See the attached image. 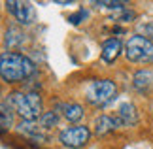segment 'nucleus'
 Segmentation results:
<instances>
[{
    "mask_svg": "<svg viewBox=\"0 0 153 149\" xmlns=\"http://www.w3.org/2000/svg\"><path fill=\"white\" fill-rule=\"evenodd\" d=\"M36 72V64L23 53L6 51L0 55V77L8 83H23Z\"/></svg>",
    "mask_w": 153,
    "mask_h": 149,
    "instance_id": "nucleus-1",
    "label": "nucleus"
},
{
    "mask_svg": "<svg viewBox=\"0 0 153 149\" xmlns=\"http://www.w3.org/2000/svg\"><path fill=\"white\" fill-rule=\"evenodd\" d=\"M6 106L13 113H17L23 121H38L44 113L42 96L38 93H23V91L10 93L6 98Z\"/></svg>",
    "mask_w": 153,
    "mask_h": 149,
    "instance_id": "nucleus-2",
    "label": "nucleus"
},
{
    "mask_svg": "<svg viewBox=\"0 0 153 149\" xmlns=\"http://www.w3.org/2000/svg\"><path fill=\"white\" fill-rule=\"evenodd\" d=\"M125 57L136 64H153V42L142 34H134L125 44Z\"/></svg>",
    "mask_w": 153,
    "mask_h": 149,
    "instance_id": "nucleus-3",
    "label": "nucleus"
},
{
    "mask_svg": "<svg viewBox=\"0 0 153 149\" xmlns=\"http://www.w3.org/2000/svg\"><path fill=\"white\" fill-rule=\"evenodd\" d=\"M117 96V85L111 79H97L87 87L85 98L95 108H104L110 102H114Z\"/></svg>",
    "mask_w": 153,
    "mask_h": 149,
    "instance_id": "nucleus-4",
    "label": "nucleus"
},
{
    "mask_svg": "<svg viewBox=\"0 0 153 149\" xmlns=\"http://www.w3.org/2000/svg\"><path fill=\"white\" fill-rule=\"evenodd\" d=\"M89 140H91V128L85 125L68 127L59 132V142L68 149H81L83 145H87Z\"/></svg>",
    "mask_w": 153,
    "mask_h": 149,
    "instance_id": "nucleus-5",
    "label": "nucleus"
},
{
    "mask_svg": "<svg viewBox=\"0 0 153 149\" xmlns=\"http://www.w3.org/2000/svg\"><path fill=\"white\" fill-rule=\"evenodd\" d=\"M6 8L11 15L17 19L19 25H32L36 21V10L30 2H21V0H10L6 2Z\"/></svg>",
    "mask_w": 153,
    "mask_h": 149,
    "instance_id": "nucleus-6",
    "label": "nucleus"
},
{
    "mask_svg": "<svg viewBox=\"0 0 153 149\" xmlns=\"http://www.w3.org/2000/svg\"><path fill=\"white\" fill-rule=\"evenodd\" d=\"M115 121L119 127H132L138 123V111L132 102H123L115 113Z\"/></svg>",
    "mask_w": 153,
    "mask_h": 149,
    "instance_id": "nucleus-7",
    "label": "nucleus"
},
{
    "mask_svg": "<svg viewBox=\"0 0 153 149\" xmlns=\"http://www.w3.org/2000/svg\"><path fill=\"white\" fill-rule=\"evenodd\" d=\"M121 51H123V44H121V40L119 38H108L102 44V53H100V57H102V61L104 62H115L117 61V57L121 55Z\"/></svg>",
    "mask_w": 153,
    "mask_h": 149,
    "instance_id": "nucleus-8",
    "label": "nucleus"
},
{
    "mask_svg": "<svg viewBox=\"0 0 153 149\" xmlns=\"http://www.w3.org/2000/svg\"><path fill=\"white\" fill-rule=\"evenodd\" d=\"M17 130H19L21 134L28 136V138L34 140V142H45L48 140V134L44 132V128L38 127L34 121H21L19 127H17Z\"/></svg>",
    "mask_w": 153,
    "mask_h": 149,
    "instance_id": "nucleus-9",
    "label": "nucleus"
},
{
    "mask_svg": "<svg viewBox=\"0 0 153 149\" xmlns=\"http://www.w3.org/2000/svg\"><path fill=\"white\" fill-rule=\"evenodd\" d=\"M132 85L140 93H149L153 89V72L151 70H138L132 77Z\"/></svg>",
    "mask_w": 153,
    "mask_h": 149,
    "instance_id": "nucleus-10",
    "label": "nucleus"
},
{
    "mask_svg": "<svg viewBox=\"0 0 153 149\" xmlns=\"http://www.w3.org/2000/svg\"><path fill=\"white\" fill-rule=\"evenodd\" d=\"M59 110H62V115L66 121L70 123H78L83 119L85 111H83V106L78 104V102H68V104H61L59 106Z\"/></svg>",
    "mask_w": 153,
    "mask_h": 149,
    "instance_id": "nucleus-11",
    "label": "nucleus"
},
{
    "mask_svg": "<svg viewBox=\"0 0 153 149\" xmlns=\"http://www.w3.org/2000/svg\"><path fill=\"white\" fill-rule=\"evenodd\" d=\"M117 127H119V125H117L115 117L100 115V117H97V119H95V132H97L98 136L108 134V132H111V130H115Z\"/></svg>",
    "mask_w": 153,
    "mask_h": 149,
    "instance_id": "nucleus-12",
    "label": "nucleus"
},
{
    "mask_svg": "<svg viewBox=\"0 0 153 149\" xmlns=\"http://www.w3.org/2000/svg\"><path fill=\"white\" fill-rule=\"evenodd\" d=\"M25 42H27V36H25L23 30H19V28H15V27L8 28V32H6V40H4V44H6L8 49L19 47L21 44H25Z\"/></svg>",
    "mask_w": 153,
    "mask_h": 149,
    "instance_id": "nucleus-13",
    "label": "nucleus"
},
{
    "mask_svg": "<svg viewBox=\"0 0 153 149\" xmlns=\"http://www.w3.org/2000/svg\"><path fill=\"white\" fill-rule=\"evenodd\" d=\"M13 127V111L6 104H0V136L6 134Z\"/></svg>",
    "mask_w": 153,
    "mask_h": 149,
    "instance_id": "nucleus-14",
    "label": "nucleus"
},
{
    "mask_svg": "<svg viewBox=\"0 0 153 149\" xmlns=\"http://www.w3.org/2000/svg\"><path fill=\"white\" fill-rule=\"evenodd\" d=\"M59 123V115H57V111H44L42 113V117H40V127H42L44 130H48L51 127H55V125Z\"/></svg>",
    "mask_w": 153,
    "mask_h": 149,
    "instance_id": "nucleus-15",
    "label": "nucleus"
},
{
    "mask_svg": "<svg viewBox=\"0 0 153 149\" xmlns=\"http://www.w3.org/2000/svg\"><path fill=\"white\" fill-rule=\"evenodd\" d=\"M95 6H100L106 10H125L127 2H111V0H100V2H95Z\"/></svg>",
    "mask_w": 153,
    "mask_h": 149,
    "instance_id": "nucleus-16",
    "label": "nucleus"
},
{
    "mask_svg": "<svg viewBox=\"0 0 153 149\" xmlns=\"http://www.w3.org/2000/svg\"><path fill=\"white\" fill-rule=\"evenodd\" d=\"M85 17H87V10H83V8H81V10H78V11H76L74 15H70V17H68V21L72 23V25H78V23H81V21L85 19Z\"/></svg>",
    "mask_w": 153,
    "mask_h": 149,
    "instance_id": "nucleus-17",
    "label": "nucleus"
},
{
    "mask_svg": "<svg viewBox=\"0 0 153 149\" xmlns=\"http://www.w3.org/2000/svg\"><path fill=\"white\" fill-rule=\"evenodd\" d=\"M142 30H144V38H153V23H148V25H142Z\"/></svg>",
    "mask_w": 153,
    "mask_h": 149,
    "instance_id": "nucleus-18",
    "label": "nucleus"
},
{
    "mask_svg": "<svg viewBox=\"0 0 153 149\" xmlns=\"http://www.w3.org/2000/svg\"><path fill=\"white\" fill-rule=\"evenodd\" d=\"M0 94H2V89H0Z\"/></svg>",
    "mask_w": 153,
    "mask_h": 149,
    "instance_id": "nucleus-19",
    "label": "nucleus"
}]
</instances>
